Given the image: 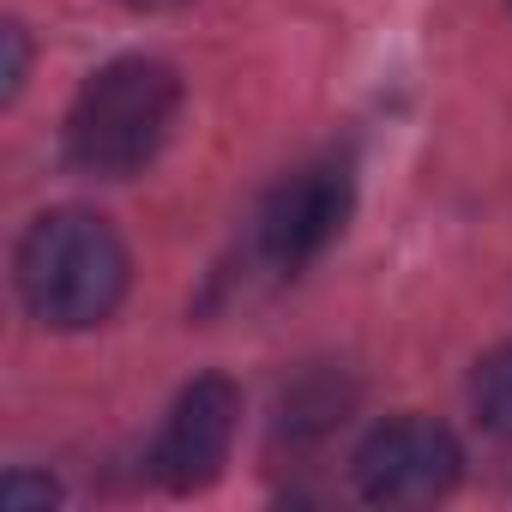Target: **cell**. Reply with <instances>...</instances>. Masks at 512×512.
I'll return each instance as SVG.
<instances>
[{"mask_svg": "<svg viewBox=\"0 0 512 512\" xmlns=\"http://www.w3.org/2000/svg\"><path fill=\"white\" fill-rule=\"evenodd\" d=\"M19 296L55 332L103 326L127 296V247L91 211H49L19 241Z\"/></svg>", "mask_w": 512, "mask_h": 512, "instance_id": "6da1fadb", "label": "cell"}, {"mask_svg": "<svg viewBox=\"0 0 512 512\" xmlns=\"http://www.w3.org/2000/svg\"><path fill=\"white\" fill-rule=\"evenodd\" d=\"M181 109V79L163 61H109L97 79H85V91L67 109V157L73 169L97 175V181H127L139 175Z\"/></svg>", "mask_w": 512, "mask_h": 512, "instance_id": "7a4b0ae2", "label": "cell"}, {"mask_svg": "<svg viewBox=\"0 0 512 512\" xmlns=\"http://www.w3.org/2000/svg\"><path fill=\"white\" fill-rule=\"evenodd\" d=\"M350 199H356V181H350V163H338V157H320V163H302L296 175H284L266 193L260 217H253L260 266L278 278H296L302 266H314L338 241V229L350 223Z\"/></svg>", "mask_w": 512, "mask_h": 512, "instance_id": "3957f363", "label": "cell"}, {"mask_svg": "<svg viewBox=\"0 0 512 512\" xmlns=\"http://www.w3.org/2000/svg\"><path fill=\"white\" fill-rule=\"evenodd\" d=\"M458 440L428 416H398L374 428L356 452V488L374 506H428L458 482Z\"/></svg>", "mask_w": 512, "mask_h": 512, "instance_id": "277c9868", "label": "cell"}, {"mask_svg": "<svg viewBox=\"0 0 512 512\" xmlns=\"http://www.w3.org/2000/svg\"><path fill=\"white\" fill-rule=\"evenodd\" d=\"M235 422H241V392L223 374L193 380L175 398V410H169V422H163V434L151 446L157 482L175 488V494H193V488L217 482V470L229 458V440H235Z\"/></svg>", "mask_w": 512, "mask_h": 512, "instance_id": "5b68a950", "label": "cell"}, {"mask_svg": "<svg viewBox=\"0 0 512 512\" xmlns=\"http://www.w3.org/2000/svg\"><path fill=\"white\" fill-rule=\"evenodd\" d=\"M470 398H476V422H482L488 434L512 440V344H506V350H494V356L476 368Z\"/></svg>", "mask_w": 512, "mask_h": 512, "instance_id": "8992f818", "label": "cell"}, {"mask_svg": "<svg viewBox=\"0 0 512 512\" xmlns=\"http://www.w3.org/2000/svg\"><path fill=\"white\" fill-rule=\"evenodd\" d=\"M55 494H61V488H55L49 476H7V488H0V500H7V506H31V500L49 506Z\"/></svg>", "mask_w": 512, "mask_h": 512, "instance_id": "52a82bcc", "label": "cell"}, {"mask_svg": "<svg viewBox=\"0 0 512 512\" xmlns=\"http://www.w3.org/2000/svg\"><path fill=\"white\" fill-rule=\"evenodd\" d=\"M0 37H7V103H13V97L25 91V67H31V49H25V31H19V25H7Z\"/></svg>", "mask_w": 512, "mask_h": 512, "instance_id": "ba28073f", "label": "cell"}, {"mask_svg": "<svg viewBox=\"0 0 512 512\" xmlns=\"http://www.w3.org/2000/svg\"><path fill=\"white\" fill-rule=\"evenodd\" d=\"M121 7H133V13H163V7H181V0H121Z\"/></svg>", "mask_w": 512, "mask_h": 512, "instance_id": "9c48e42d", "label": "cell"}]
</instances>
